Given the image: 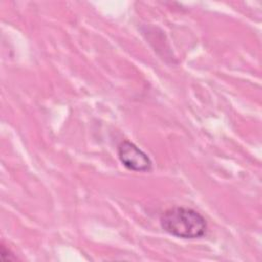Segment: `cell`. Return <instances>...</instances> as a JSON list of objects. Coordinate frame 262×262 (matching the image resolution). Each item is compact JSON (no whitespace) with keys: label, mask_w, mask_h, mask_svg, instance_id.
<instances>
[{"label":"cell","mask_w":262,"mask_h":262,"mask_svg":"<svg viewBox=\"0 0 262 262\" xmlns=\"http://www.w3.org/2000/svg\"><path fill=\"white\" fill-rule=\"evenodd\" d=\"M160 224L169 234L186 239L204 236L208 228L203 215L185 207H174L166 210L160 217Z\"/></svg>","instance_id":"obj_1"},{"label":"cell","mask_w":262,"mask_h":262,"mask_svg":"<svg viewBox=\"0 0 262 262\" xmlns=\"http://www.w3.org/2000/svg\"><path fill=\"white\" fill-rule=\"evenodd\" d=\"M118 158L128 170L135 172H148L152 168L149 157L137 145L129 140H123L118 145Z\"/></svg>","instance_id":"obj_2"},{"label":"cell","mask_w":262,"mask_h":262,"mask_svg":"<svg viewBox=\"0 0 262 262\" xmlns=\"http://www.w3.org/2000/svg\"><path fill=\"white\" fill-rule=\"evenodd\" d=\"M1 258L3 261H15L17 258L4 245H1Z\"/></svg>","instance_id":"obj_3"}]
</instances>
